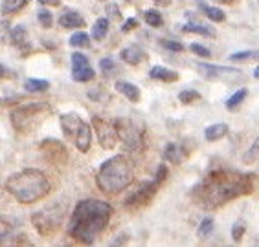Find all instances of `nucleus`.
<instances>
[{"instance_id":"obj_1","label":"nucleus","mask_w":259,"mask_h":247,"mask_svg":"<svg viewBox=\"0 0 259 247\" xmlns=\"http://www.w3.org/2000/svg\"><path fill=\"white\" fill-rule=\"evenodd\" d=\"M254 191L252 174L235 172V170H211L199 185H195V203L204 209H217L235 198L246 196Z\"/></svg>"},{"instance_id":"obj_2","label":"nucleus","mask_w":259,"mask_h":247,"mask_svg":"<svg viewBox=\"0 0 259 247\" xmlns=\"http://www.w3.org/2000/svg\"><path fill=\"white\" fill-rule=\"evenodd\" d=\"M114 213L112 205L101 200H83L75 205L72 218L68 223V234L75 242L94 243L110 222V216Z\"/></svg>"},{"instance_id":"obj_3","label":"nucleus","mask_w":259,"mask_h":247,"mask_svg":"<svg viewBox=\"0 0 259 247\" xmlns=\"http://www.w3.org/2000/svg\"><path fill=\"white\" fill-rule=\"evenodd\" d=\"M6 191L20 203H35L50 194L52 185L45 172L37 168H24L6 181Z\"/></svg>"},{"instance_id":"obj_4","label":"nucleus","mask_w":259,"mask_h":247,"mask_svg":"<svg viewBox=\"0 0 259 247\" xmlns=\"http://www.w3.org/2000/svg\"><path fill=\"white\" fill-rule=\"evenodd\" d=\"M133 179H135V167L121 154L107 159L96 174V183L100 191L110 196L125 191L133 183Z\"/></svg>"},{"instance_id":"obj_5","label":"nucleus","mask_w":259,"mask_h":247,"mask_svg":"<svg viewBox=\"0 0 259 247\" xmlns=\"http://www.w3.org/2000/svg\"><path fill=\"white\" fill-rule=\"evenodd\" d=\"M61 129H63L65 138L70 139L77 150L89 152L90 143H92V130L89 123H85L77 114L70 112V114L61 115Z\"/></svg>"},{"instance_id":"obj_6","label":"nucleus","mask_w":259,"mask_h":247,"mask_svg":"<svg viewBox=\"0 0 259 247\" xmlns=\"http://www.w3.org/2000/svg\"><path fill=\"white\" fill-rule=\"evenodd\" d=\"M50 114V106L45 103H31V104H22L19 108L11 112V125L13 129L19 132L33 129L35 125H39L46 115Z\"/></svg>"},{"instance_id":"obj_7","label":"nucleus","mask_w":259,"mask_h":247,"mask_svg":"<svg viewBox=\"0 0 259 247\" xmlns=\"http://www.w3.org/2000/svg\"><path fill=\"white\" fill-rule=\"evenodd\" d=\"M63 222H65V207L61 203L42 209L31 216V223L40 236H52L63 225Z\"/></svg>"},{"instance_id":"obj_8","label":"nucleus","mask_w":259,"mask_h":247,"mask_svg":"<svg viewBox=\"0 0 259 247\" xmlns=\"http://www.w3.org/2000/svg\"><path fill=\"white\" fill-rule=\"evenodd\" d=\"M114 129L118 134V139H121L129 150H140L144 147V129L135 123L133 119H114Z\"/></svg>"},{"instance_id":"obj_9","label":"nucleus","mask_w":259,"mask_h":247,"mask_svg":"<svg viewBox=\"0 0 259 247\" xmlns=\"http://www.w3.org/2000/svg\"><path fill=\"white\" fill-rule=\"evenodd\" d=\"M39 152L45 156L46 161L54 165H63L68 158V150H66L65 143H61L57 139H45L39 145Z\"/></svg>"},{"instance_id":"obj_10","label":"nucleus","mask_w":259,"mask_h":247,"mask_svg":"<svg viewBox=\"0 0 259 247\" xmlns=\"http://www.w3.org/2000/svg\"><path fill=\"white\" fill-rule=\"evenodd\" d=\"M92 125H94L96 136H98V141L101 143V147L105 150H110V148L116 147V141H118V134H116L114 123L110 121H105L101 117L92 119Z\"/></svg>"},{"instance_id":"obj_11","label":"nucleus","mask_w":259,"mask_h":247,"mask_svg":"<svg viewBox=\"0 0 259 247\" xmlns=\"http://www.w3.org/2000/svg\"><path fill=\"white\" fill-rule=\"evenodd\" d=\"M156 191H158V185L155 183V179L153 181H144L140 185V189H136L135 193L123 202L125 207L136 209V207H142V205H147L153 200V196L156 194Z\"/></svg>"},{"instance_id":"obj_12","label":"nucleus","mask_w":259,"mask_h":247,"mask_svg":"<svg viewBox=\"0 0 259 247\" xmlns=\"http://www.w3.org/2000/svg\"><path fill=\"white\" fill-rule=\"evenodd\" d=\"M120 57L127 65L136 66V65H140V63H144L147 55H145V51L140 48V46H127V48H123L120 51Z\"/></svg>"},{"instance_id":"obj_13","label":"nucleus","mask_w":259,"mask_h":247,"mask_svg":"<svg viewBox=\"0 0 259 247\" xmlns=\"http://www.w3.org/2000/svg\"><path fill=\"white\" fill-rule=\"evenodd\" d=\"M59 26L66 28V30H72V28H83L85 26V19L74 10H66L63 15L59 17Z\"/></svg>"},{"instance_id":"obj_14","label":"nucleus","mask_w":259,"mask_h":247,"mask_svg":"<svg viewBox=\"0 0 259 247\" xmlns=\"http://www.w3.org/2000/svg\"><path fill=\"white\" fill-rule=\"evenodd\" d=\"M164 159L171 161V163L179 165L186 159V150L182 145L179 143H167V147L164 148Z\"/></svg>"},{"instance_id":"obj_15","label":"nucleus","mask_w":259,"mask_h":247,"mask_svg":"<svg viewBox=\"0 0 259 247\" xmlns=\"http://www.w3.org/2000/svg\"><path fill=\"white\" fill-rule=\"evenodd\" d=\"M199 72L202 75H206L208 79H217V77H221V75L237 74V72H235V68H223V66L206 65V63H199Z\"/></svg>"},{"instance_id":"obj_16","label":"nucleus","mask_w":259,"mask_h":247,"mask_svg":"<svg viewBox=\"0 0 259 247\" xmlns=\"http://www.w3.org/2000/svg\"><path fill=\"white\" fill-rule=\"evenodd\" d=\"M116 92H120L121 95H125V99H129L131 103H138L140 101V90L133 83H127V81L116 83Z\"/></svg>"},{"instance_id":"obj_17","label":"nucleus","mask_w":259,"mask_h":247,"mask_svg":"<svg viewBox=\"0 0 259 247\" xmlns=\"http://www.w3.org/2000/svg\"><path fill=\"white\" fill-rule=\"evenodd\" d=\"M149 77L155 81H164V83H173V81L179 79V74L173 72L169 68H164V66H155V68H151L149 72Z\"/></svg>"},{"instance_id":"obj_18","label":"nucleus","mask_w":259,"mask_h":247,"mask_svg":"<svg viewBox=\"0 0 259 247\" xmlns=\"http://www.w3.org/2000/svg\"><path fill=\"white\" fill-rule=\"evenodd\" d=\"M230 127L225 123H217V125H211L208 129L204 130V138L206 141H217V139H223L228 134Z\"/></svg>"},{"instance_id":"obj_19","label":"nucleus","mask_w":259,"mask_h":247,"mask_svg":"<svg viewBox=\"0 0 259 247\" xmlns=\"http://www.w3.org/2000/svg\"><path fill=\"white\" fill-rule=\"evenodd\" d=\"M10 37H11V42L17 48H28V31H26L24 26H15L10 31Z\"/></svg>"},{"instance_id":"obj_20","label":"nucleus","mask_w":259,"mask_h":247,"mask_svg":"<svg viewBox=\"0 0 259 247\" xmlns=\"http://www.w3.org/2000/svg\"><path fill=\"white\" fill-rule=\"evenodd\" d=\"M96 72L90 66H85V68H79V70H72V79L77 81V83H87V81H92L94 79Z\"/></svg>"},{"instance_id":"obj_21","label":"nucleus","mask_w":259,"mask_h":247,"mask_svg":"<svg viewBox=\"0 0 259 247\" xmlns=\"http://www.w3.org/2000/svg\"><path fill=\"white\" fill-rule=\"evenodd\" d=\"M199 4L204 8V13L209 20H213V22H225L226 15H225V11L223 10H219V8H211V6H206L202 0H199Z\"/></svg>"},{"instance_id":"obj_22","label":"nucleus","mask_w":259,"mask_h":247,"mask_svg":"<svg viewBox=\"0 0 259 247\" xmlns=\"http://www.w3.org/2000/svg\"><path fill=\"white\" fill-rule=\"evenodd\" d=\"M107 31H109V20L107 19H98L96 20L94 28H92V37L96 40H103L107 37Z\"/></svg>"},{"instance_id":"obj_23","label":"nucleus","mask_w":259,"mask_h":247,"mask_svg":"<svg viewBox=\"0 0 259 247\" xmlns=\"http://www.w3.org/2000/svg\"><path fill=\"white\" fill-rule=\"evenodd\" d=\"M255 59H259V51H255V49H244V51H235V53L230 55L232 63H243V60H255Z\"/></svg>"},{"instance_id":"obj_24","label":"nucleus","mask_w":259,"mask_h":247,"mask_svg":"<svg viewBox=\"0 0 259 247\" xmlns=\"http://www.w3.org/2000/svg\"><path fill=\"white\" fill-rule=\"evenodd\" d=\"M48 86H50V83L46 79H28L24 84V88L28 90V92H31V94H37V92H46L48 90Z\"/></svg>"},{"instance_id":"obj_25","label":"nucleus","mask_w":259,"mask_h":247,"mask_svg":"<svg viewBox=\"0 0 259 247\" xmlns=\"http://www.w3.org/2000/svg\"><path fill=\"white\" fill-rule=\"evenodd\" d=\"M28 4V0H2V13L8 15V13H17L20 11L24 6Z\"/></svg>"},{"instance_id":"obj_26","label":"nucleus","mask_w":259,"mask_h":247,"mask_svg":"<svg viewBox=\"0 0 259 247\" xmlns=\"http://www.w3.org/2000/svg\"><path fill=\"white\" fill-rule=\"evenodd\" d=\"M246 95H248V90H246V88L237 90V92H235L234 95H230V99L226 101V108H228V110H235L241 103H243Z\"/></svg>"},{"instance_id":"obj_27","label":"nucleus","mask_w":259,"mask_h":247,"mask_svg":"<svg viewBox=\"0 0 259 247\" xmlns=\"http://www.w3.org/2000/svg\"><path fill=\"white\" fill-rule=\"evenodd\" d=\"M70 46H74V48H89L90 37L85 31H77V33H74L70 37Z\"/></svg>"},{"instance_id":"obj_28","label":"nucleus","mask_w":259,"mask_h":247,"mask_svg":"<svg viewBox=\"0 0 259 247\" xmlns=\"http://www.w3.org/2000/svg\"><path fill=\"white\" fill-rule=\"evenodd\" d=\"M182 31L184 33H195V35H204V37H213V31L208 30L206 26L202 24H184L182 26Z\"/></svg>"},{"instance_id":"obj_29","label":"nucleus","mask_w":259,"mask_h":247,"mask_svg":"<svg viewBox=\"0 0 259 247\" xmlns=\"http://www.w3.org/2000/svg\"><path fill=\"white\" fill-rule=\"evenodd\" d=\"M145 22L149 26H153V28H160V26L164 24V17H162V13L156 10H147L144 15Z\"/></svg>"},{"instance_id":"obj_30","label":"nucleus","mask_w":259,"mask_h":247,"mask_svg":"<svg viewBox=\"0 0 259 247\" xmlns=\"http://www.w3.org/2000/svg\"><path fill=\"white\" fill-rule=\"evenodd\" d=\"M213 225H215V222H213V218H204L202 222H200V225H199V238H202V240H206V238L213 232Z\"/></svg>"},{"instance_id":"obj_31","label":"nucleus","mask_w":259,"mask_h":247,"mask_svg":"<svg viewBox=\"0 0 259 247\" xmlns=\"http://www.w3.org/2000/svg\"><path fill=\"white\" fill-rule=\"evenodd\" d=\"M197 99H200V94L197 90H182L179 94V101L182 104H190L193 101H197Z\"/></svg>"},{"instance_id":"obj_32","label":"nucleus","mask_w":259,"mask_h":247,"mask_svg":"<svg viewBox=\"0 0 259 247\" xmlns=\"http://www.w3.org/2000/svg\"><path fill=\"white\" fill-rule=\"evenodd\" d=\"M259 156V138L255 139L254 143H252V147L246 150V154H244V163H254L255 158Z\"/></svg>"},{"instance_id":"obj_33","label":"nucleus","mask_w":259,"mask_h":247,"mask_svg":"<svg viewBox=\"0 0 259 247\" xmlns=\"http://www.w3.org/2000/svg\"><path fill=\"white\" fill-rule=\"evenodd\" d=\"M85 66H90L87 55L72 53V70H79V68H85Z\"/></svg>"},{"instance_id":"obj_34","label":"nucleus","mask_w":259,"mask_h":247,"mask_svg":"<svg viewBox=\"0 0 259 247\" xmlns=\"http://www.w3.org/2000/svg\"><path fill=\"white\" fill-rule=\"evenodd\" d=\"M37 19H39V22H40L42 28H52V24H54L52 11H48V10H40L39 13H37Z\"/></svg>"},{"instance_id":"obj_35","label":"nucleus","mask_w":259,"mask_h":247,"mask_svg":"<svg viewBox=\"0 0 259 247\" xmlns=\"http://www.w3.org/2000/svg\"><path fill=\"white\" fill-rule=\"evenodd\" d=\"M11 223L10 222H6L4 218H0V243H4L8 238L11 236Z\"/></svg>"},{"instance_id":"obj_36","label":"nucleus","mask_w":259,"mask_h":247,"mask_svg":"<svg viewBox=\"0 0 259 247\" xmlns=\"http://www.w3.org/2000/svg\"><path fill=\"white\" fill-rule=\"evenodd\" d=\"M100 68L103 70L105 75H114L118 70H116V63L112 59H103L100 63Z\"/></svg>"},{"instance_id":"obj_37","label":"nucleus","mask_w":259,"mask_h":247,"mask_svg":"<svg viewBox=\"0 0 259 247\" xmlns=\"http://www.w3.org/2000/svg\"><path fill=\"white\" fill-rule=\"evenodd\" d=\"M244 223L243 222H237L234 223V227H232V238H234V242H241L244 236Z\"/></svg>"},{"instance_id":"obj_38","label":"nucleus","mask_w":259,"mask_h":247,"mask_svg":"<svg viewBox=\"0 0 259 247\" xmlns=\"http://www.w3.org/2000/svg\"><path fill=\"white\" fill-rule=\"evenodd\" d=\"M190 49L193 51L195 55H199V57H204V59H208V57H211V53H209V49L206 48V46H202V44H191L190 46Z\"/></svg>"},{"instance_id":"obj_39","label":"nucleus","mask_w":259,"mask_h":247,"mask_svg":"<svg viewBox=\"0 0 259 247\" xmlns=\"http://www.w3.org/2000/svg\"><path fill=\"white\" fill-rule=\"evenodd\" d=\"M165 178H167V167H165L164 163L158 165V170H156V176H155V183L156 185H162V183L165 181Z\"/></svg>"},{"instance_id":"obj_40","label":"nucleus","mask_w":259,"mask_h":247,"mask_svg":"<svg viewBox=\"0 0 259 247\" xmlns=\"http://www.w3.org/2000/svg\"><path fill=\"white\" fill-rule=\"evenodd\" d=\"M162 46L171 49V51H184V46L177 42V40H162Z\"/></svg>"},{"instance_id":"obj_41","label":"nucleus","mask_w":259,"mask_h":247,"mask_svg":"<svg viewBox=\"0 0 259 247\" xmlns=\"http://www.w3.org/2000/svg\"><path fill=\"white\" fill-rule=\"evenodd\" d=\"M136 24H138V22H136V19H127V20H125V24L121 26V31H123V33H129L131 30H135Z\"/></svg>"},{"instance_id":"obj_42","label":"nucleus","mask_w":259,"mask_h":247,"mask_svg":"<svg viewBox=\"0 0 259 247\" xmlns=\"http://www.w3.org/2000/svg\"><path fill=\"white\" fill-rule=\"evenodd\" d=\"M10 70L6 68L4 65H0V79H6V77H10Z\"/></svg>"},{"instance_id":"obj_43","label":"nucleus","mask_w":259,"mask_h":247,"mask_svg":"<svg viewBox=\"0 0 259 247\" xmlns=\"http://www.w3.org/2000/svg\"><path fill=\"white\" fill-rule=\"evenodd\" d=\"M42 6H59V0H37Z\"/></svg>"},{"instance_id":"obj_44","label":"nucleus","mask_w":259,"mask_h":247,"mask_svg":"<svg viewBox=\"0 0 259 247\" xmlns=\"http://www.w3.org/2000/svg\"><path fill=\"white\" fill-rule=\"evenodd\" d=\"M155 4L156 6H169L171 0H155Z\"/></svg>"},{"instance_id":"obj_45","label":"nucleus","mask_w":259,"mask_h":247,"mask_svg":"<svg viewBox=\"0 0 259 247\" xmlns=\"http://www.w3.org/2000/svg\"><path fill=\"white\" fill-rule=\"evenodd\" d=\"M254 77H255V79H259V66L254 70Z\"/></svg>"},{"instance_id":"obj_46","label":"nucleus","mask_w":259,"mask_h":247,"mask_svg":"<svg viewBox=\"0 0 259 247\" xmlns=\"http://www.w3.org/2000/svg\"><path fill=\"white\" fill-rule=\"evenodd\" d=\"M217 2H223V4H228V2H234V0H217Z\"/></svg>"}]
</instances>
